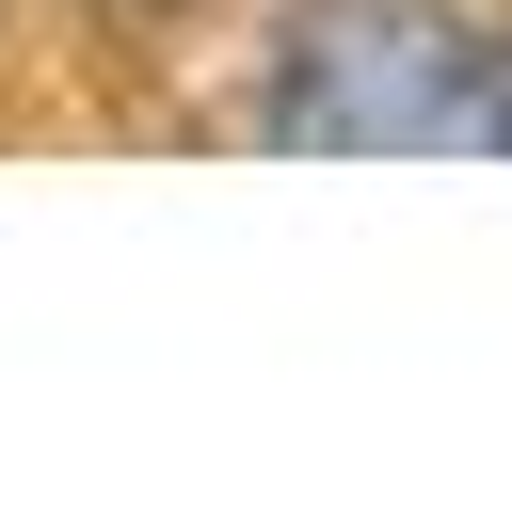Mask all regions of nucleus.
<instances>
[{"label":"nucleus","mask_w":512,"mask_h":512,"mask_svg":"<svg viewBox=\"0 0 512 512\" xmlns=\"http://www.w3.org/2000/svg\"><path fill=\"white\" fill-rule=\"evenodd\" d=\"M112 16H160V0H112Z\"/></svg>","instance_id":"2"},{"label":"nucleus","mask_w":512,"mask_h":512,"mask_svg":"<svg viewBox=\"0 0 512 512\" xmlns=\"http://www.w3.org/2000/svg\"><path fill=\"white\" fill-rule=\"evenodd\" d=\"M256 128L304 160H512V48L432 0H304L272 32Z\"/></svg>","instance_id":"1"}]
</instances>
